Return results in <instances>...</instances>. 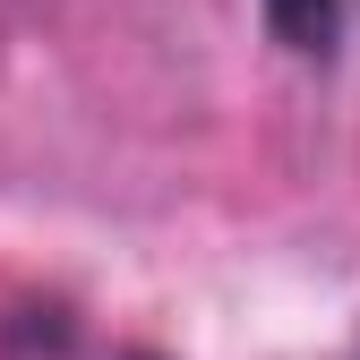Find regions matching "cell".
Listing matches in <instances>:
<instances>
[{
  "instance_id": "obj_1",
  "label": "cell",
  "mask_w": 360,
  "mask_h": 360,
  "mask_svg": "<svg viewBox=\"0 0 360 360\" xmlns=\"http://www.w3.org/2000/svg\"><path fill=\"white\" fill-rule=\"evenodd\" d=\"M352 9L360 0H266V34H275L283 52H300V60H335Z\"/></svg>"
}]
</instances>
